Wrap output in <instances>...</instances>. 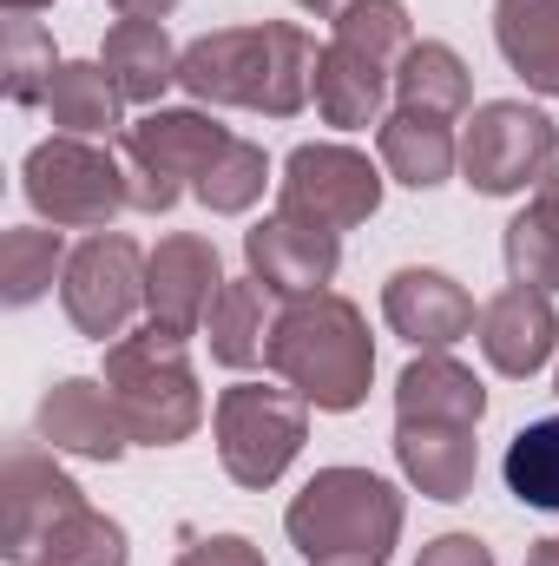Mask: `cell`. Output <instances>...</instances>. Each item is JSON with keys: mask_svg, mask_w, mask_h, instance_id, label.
<instances>
[{"mask_svg": "<svg viewBox=\"0 0 559 566\" xmlns=\"http://www.w3.org/2000/svg\"><path fill=\"white\" fill-rule=\"evenodd\" d=\"M211 434H218V461L238 488L264 494L289 474V461L309 441V402L296 389H264V382H231L211 402Z\"/></svg>", "mask_w": 559, "mask_h": 566, "instance_id": "52a82bcc", "label": "cell"}, {"mask_svg": "<svg viewBox=\"0 0 559 566\" xmlns=\"http://www.w3.org/2000/svg\"><path fill=\"white\" fill-rule=\"evenodd\" d=\"M171 566H271V560H264V547L244 541V534H211V541H191Z\"/></svg>", "mask_w": 559, "mask_h": 566, "instance_id": "d6a6232c", "label": "cell"}, {"mask_svg": "<svg viewBox=\"0 0 559 566\" xmlns=\"http://www.w3.org/2000/svg\"><path fill=\"white\" fill-rule=\"evenodd\" d=\"M271 329H277L271 290H264L257 277H224L211 316H204L211 363H224V369H257V363L271 356Z\"/></svg>", "mask_w": 559, "mask_h": 566, "instance_id": "7402d4cb", "label": "cell"}, {"mask_svg": "<svg viewBox=\"0 0 559 566\" xmlns=\"http://www.w3.org/2000/svg\"><path fill=\"white\" fill-rule=\"evenodd\" d=\"M329 46H342V53H356V60L395 73V66L409 60V46H415V20H409L402 0H349V7L336 13Z\"/></svg>", "mask_w": 559, "mask_h": 566, "instance_id": "4316f807", "label": "cell"}, {"mask_svg": "<svg viewBox=\"0 0 559 566\" xmlns=\"http://www.w3.org/2000/svg\"><path fill=\"white\" fill-rule=\"evenodd\" d=\"M7 13H40V7H53V0H0Z\"/></svg>", "mask_w": 559, "mask_h": 566, "instance_id": "f35d334b", "label": "cell"}, {"mask_svg": "<svg viewBox=\"0 0 559 566\" xmlns=\"http://www.w3.org/2000/svg\"><path fill=\"white\" fill-rule=\"evenodd\" d=\"M145 258L139 238L126 231H93L60 277V310L86 343H119L133 329V316L145 310Z\"/></svg>", "mask_w": 559, "mask_h": 566, "instance_id": "30bf717a", "label": "cell"}, {"mask_svg": "<svg viewBox=\"0 0 559 566\" xmlns=\"http://www.w3.org/2000/svg\"><path fill=\"white\" fill-rule=\"evenodd\" d=\"M119 86L99 60H60L53 86H46V119L73 139H119L126 119H119Z\"/></svg>", "mask_w": 559, "mask_h": 566, "instance_id": "cb8c5ba5", "label": "cell"}, {"mask_svg": "<svg viewBox=\"0 0 559 566\" xmlns=\"http://www.w3.org/2000/svg\"><path fill=\"white\" fill-rule=\"evenodd\" d=\"M224 290V258L204 231H171L145 258V316L171 336H198Z\"/></svg>", "mask_w": 559, "mask_h": 566, "instance_id": "7c38bea8", "label": "cell"}, {"mask_svg": "<svg viewBox=\"0 0 559 566\" xmlns=\"http://www.w3.org/2000/svg\"><path fill=\"white\" fill-rule=\"evenodd\" d=\"M500 474H507V494L534 514H559V416L547 422H527L507 454H500Z\"/></svg>", "mask_w": 559, "mask_h": 566, "instance_id": "f1b7e54d", "label": "cell"}, {"mask_svg": "<svg viewBox=\"0 0 559 566\" xmlns=\"http://www.w3.org/2000/svg\"><path fill=\"white\" fill-rule=\"evenodd\" d=\"M40 566H133V541L113 514H99L93 501L40 547Z\"/></svg>", "mask_w": 559, "mask_h": 566, "instance_id": "4dcf8cb0", "label": "cell"}, {"mask_svg": "<svg viewBox=\"0 0 559 566\" xmlns=\"http://www.w3.org/2000/svg\"><path fill=\"white\" fill-rule=\"evenodd\" d=\"M474 329H481L487 369L507 376V382L540 376V369L553 363V349H559V310H553V296L534 290V283H507L500 296H487Z\"/></svg>", "mask_w": 559, "mask_h": 566, "instance_id": "5bb4252c", "label": "cell"}, {"mask_svg": "<svg viewBox=\"0 0 559 566\" xmlns=\"http://www.w3.org/2000/svg\"><path fill=\"white\" fill-rule=\"evenodd\" d=\"M527 566H559V534H547V541H534V554H527Z\"/></svg>", "mask_w": 559, "mask_h": 566, "instance_id": "8d00e7d4", "label": "cell"}, {"mask_svg": "<svg viewBox=\"0 0 559 566\" xmlns=\"http://www.w3.org/2000/svg\"><path fill=\"white\" fill-rule=\"evenodd\" d=\"M33 434H40L53 454H73V461H119V454L133 448V434L119 422V402H113L106 376H60V382L40 396Z\"/></svg>", "mask_w": 559, "mask_h": 566, "instance_id": "9a60e30c", "label": "cell"}, {"mask_svg": "<svg viewBox=\"0 0 559 566\" xmlns=\"http://www.w3.org/2000/svg\"><path fill=\"white\" fill-rule=\"evenodd\" d=\"M264 185H271V151L257 139H231L211 158V171L191 185V198H198L211 218H244V211L264 198Z\"/></svg>", "mask_w": 559, "mask_h": 566, "instance_id": "f546056e", "label": "cell"}, {"mask_svg": "<svg viewBox=\"0 0 559 566\" xmlns=\"http://www.w3.org/2000/svg\"><path fill=\"white\" fill-rule=\"evenodd\" d=\"M53 73H60L53 33H46L33 13H7V20H0V93H7L13 106H46Z\"/></svg>", "mask_w": 559, "mask_h": 566, "instance_id": "83f0119b", "label": "cell"}, {"mask_svg": "<svg viewBox=\"0 0 559 566\" xmlns=\"http://www.w3.org/2000/svg\"><path fill=\"white\" fill-rule=\"evenodd\" d=\"M402 488L369 468H316L303 494L283 507V534L303 566H389L402 547Z\"/></svg>", "mask_w": 559, "mask_h": 566, "instance_id": "3957f363", "label": "cell"}, {"mask_svg": "<svg viewBox=\"0 0 559 566\" xmlns=\"http://www.w3.org/2000/svg\"><path fill=\"white\" fill-rule=\"evenodd\" d=\"M66 231H46V224H13L0 238V303L7 310H27L40 303L53 277H66Z\"/></svg>", "mask_w": 559, "mask_h": 566, "instance_id": "484cf974", "label": "cell"}, {"mask_svg": "<svg viewBox=\"0 0 559 566\" xmlns=\"http://www.w3.org/2000/svg\"><path fill=\"white\" fill-rule=\"evenodd\" d=\"M389 93H395V73H382V66H369V60H356L342 46H323V60H316V113H323V126H336V133L382 126Z\"/></svg>", "mask_w": 559, "mask_h": 566, "instance_id": "603a6c76", "label": "cell"}, {"mask_svg": "<svg viewBox=\"0 0 559 566\" xmlns=\"http://www.w3.org/2000/svg\"><path fill=\"white\" fill-rule=\"evenodd\" d=\"M553 389H559V369H553Z\"/></svg>", "mask_w": 559, "mask_h": 566, "instance_id": "ab89813d", "label": "cell"}, {"mask_svg": "<svg viewBox=\"0 0 559 566\" xmlns=\"http://www.w3.org/2000/svg\"><path fill=\"white\" fill-rule=\"evenodd\" d=\"M395 468H402V481L421 501L454 507V501L474 494L481 441H474V428H454V422H395Z\"/></svg>", "mask_w": 559, "mask_h": 566, "instance_id": "e0dca14e", "label": "cell"}, {"mask_svg": "<svg viewBox=\"0 0 559 566\" xmlns=\"http://www.w3.org/2000/svg\"><path fill=\"white\" fill-rule=\"evenodd\" d=\"M106 389L119 402V422L139 448H178L204 422V389L191 363V336H171L158 323L126 329L106 343Z\"/></svg>", "mask_w": 559, "mask_h": 566, "instance_id": "277c9868", "label": "cell"}, {"mask_svg": "<svg viewBox=\"0 0 559 566\" xmlns=\"http://www.w3.org/2000/svg\"><path fill=\"white\" fill-rule=\"evenodd\" d=\"M395 106L434 113V119H461L474 106V73L447 40H415L409 60L395 66Z\"/></svg>", "mask_w": 559, "mask_h": 566, "instance_id": "d4e9b609", "label": "cell"}, {"mask_svg": "<svg viewBox=\"0 0 559 566\" xmlns=\"http://www.w3.org/2000/svg\"><path fill=\"white\" fill-rule=\"evenodd\" d=\"M244 264L251 277L264 283L271 296L296 303V296H316L329 290L342 271V238L336 231H316V224H296V218H257L244 231Z\"/></svg>", "mask_w": 559, "mask_h": 566, "instance_id": "4fadbf2b", "label": "cell"}, {"mask_svg": "<svg viewBox=\"0 0 559 566\" xmlns=\"http://www.w3.org/2000/svg\"><path fill=\"white\" fill-rule=\"evenodd\" d=\"M382 323L409 343V349H454L461 336H474L481 310L467 296V283H454L447 271L428 264H402L382 283Z\"/></svg>", "mask_w": 559, "mask_h": 566, "instance_id": "2e32d148", "label": "cell"}, {"mask_svg": "<svg viewBox=\"0 0 559 566\" xmlns=\"http://www.w3.org/2000/svg\"><path fill=\"white\" fill-rule=\"evenodd\" d=\"M271 376L283 389H296L309 409L323 416H349L369 402V382H376V336H369V316L336 296V290H316V296H296L277 310V329H271Z\"/></svg>", "mask_w": 559, "mask_h": 566, "instance_id": "7a4b0ae2", "label": "cell"}, {"mask_svg": "<svg viewBox=\"0 0 559 566\" xmlns=\"http://www.w3.org/2000/svg\"><path fill=\"white\" fill-rule=\"evenodd\" d=\"M376 151H382V171L409 191H434L461 171V139H454V119H434V113H409L395 106L382 126H376Z\"/></svg>", "mask_w": 559, "mask_h": 566, "instance_id": "d6986e66", "label": "cell"}, {"mask_svg": "<svg viewBox=\"0 0 559 566\" xmlns=\"http://www.w3.org/2000/svg\"><path fill=\"white\" fill-rule=\"evenodd\" d=\"M494 46L527 93L559 99V0H494Z\"/></svg>", "mask_w": 559, "mask_h": 566, "instance_id": "44dd1931", "label": "cell"}, {"mask_svg": "<svg viewBox=\"0 0 559 566\" xmlns=\"http://www.w3.org/2000/svg\"><path fill=\"white\" fill-rule=\"evenodd\" d=\"M415 566H494V547L481 534H434Z\"/></svg>", "mask_w": 559, "mask_h": 566, "instance_id": "836d02e7", "label": "cell"}, {"mask_svg": "<svg viewBox=\"0 0 559 566\" xmlns=\"http://www.w3.org/2000/svg\"><path fill=\"white\" fill-rule=\"evenodd\" d=\"M559 165V126L527 99H487L474 106L461 133V178L481 198H520L540 191V178Z\"/></svg>", "mask_w": 559, "mask_h": 566, "instance_id": "ba28073f", "label": "cell"}, {"mask_svg": "<svg viewBox=\"0 0 559 566\" xmlns=\"http://www.w3.org/2000/svg\"><path fill=\"white\" fill-rule=\"evenodd\" d=\"M296 7H303V13H316V20H336L349 0H296Z\"/></svg>", "mask_w": 559, "mask_h": 566, "instance_id": "74e56055", "label": "cell"}, {"mask_svg": "<svg viewBox=\"0 0 559 566\" xmlns=\"http://www.w3.org/2000/svg\"><path fill=\"white\" fill-rule=\"evenodd\" d=\"M113 7H119V20H165L178 0H113Z\"/></svg>", "mask_w": 559, "mask_h": 566, "instance_id": "d590c367", "label": "cell"}, {"mask_svg": "<svg viewBox=\"0 0 559 566\" xmlns=\"http://www.w3.org/2000/svg\"><path fill=\"white\" fill-rule=\"evenodd\" d=\"M316 60H323V46L296 20H251V27L198 33L178 60V86L198 106L296 119L316 99Z\"/></svg>", "mask_w": 559, "mask_h": 566, "instance_id": "6da1fadb", "label": "cell"}, {"mask_svg": "<svg viewBox=\"0 0 559 566\" xmlns=\"http://www.w3.org/2000/svg\"><path fill=\"white\" fill-rule=\"evenodd\" d=\"M534 211H540V218H547V224L559 231V165L547 171V178H540V191H534Z\"/></svg>", "mask_w": 559, "mask_h": 566, "instance_id": "e575fe53", "label": "cell"}, {"mask_svg": "<svg viewBox=\"0 0 559 566\" xmlns=\"http://www.w3.org/2000/svg\"><path fill=\"white\" fill-rule=\"evenodd\" d=\"M20 191L53 231H113V218L133 211L126 158L113 151V139H40L20 165Z\"/></svg>", "mask_w": 559, "mask_h": 566, "instance_id": "5b68a950", "label": "cell"}, {"mask_svg": "<svg viewBox=\"0 0 559 566\" xmlns=\"http://www.w3.org/2000/svg\"><path fill=\"white\" fill-rule=\"evenodd\" d=\"M481 416H487V382L447 349H415V363L395 376V422L481 428Z\"/></svg>", "mask_w": 559, "mask_h": 566, "instance_id": "ac0fdd59", "label": "cell"}, {"mask_svg": "<svg viewBox=\"0 0 559 566\" xmlns=\"http://www.w3.org/2000/svg\"><path fill=\"white\" fill-rule=\"evenodd\" d=\"M500 258H507V277L514 283H534V290H559V231L527 205L507 231H500Z\"/></svg>", "mask_w": 559, "mask_h": 566, "instance_id": "1f68e13d", "label": "cell"}, {"mask_svg": "<svg viewBox=\"0 0 559 566\" xmlns=\"http://www.w3.org/2000/svg\"><path fill=\"white\" fill-rule=\"evenodd\" d=\"M238 139L231 126H218L204 106H151L119 133V158H126V185H133V211L158 218L171 211L224 145Z\"/></svg>", "mask_w": 559, "mask_h": 566, "instance_id": "8992f818", "label": "cell"}, {"mask_svg": "<svg viewBox=\"0 0 559 566\" xmlns=\"http://www.w3.org/2000/svg\"><path fill=\"white\" fill-rule=\"evenodd\" d=\"M277 211L316 231H356L382 211V165L342 139H309L283 158Z\"/></svg>", "mask_w": 559, "mask_h": 566, "instance_id": "9c48e42d", "label": "cell"}, {"mask_svg": "<svg viewBox=\"0 0 559 566\" xmlns=\"http://www.w3.org/2000/svg\"><path fill=\"white\" fill-rule=\"evenodd\" d=\"M86 507V488L53 461V448L13 441L0 461V554L13 566H40V547Z\"/></svg>", "mask_w": 559, "mask_h": 566, "instance_id": "8fae6325", "label": "cell"}, {"mask_svg": "<svg viewBox=\"0 0 559 566\" xmlns=\"http://www.w3.org/2000/svg\"><path fill=\"white\" fill-rule=\"evenodd\" d=\"M178 60H184V46H171L165 20H113L106 46H99V66L113 73L126 106H158L165 86H178Z\"/></svg>", "mask_w": 559, "mask_h": 566, "instance_id": "ffe728a7", "label": "cell"}]
</instances>
